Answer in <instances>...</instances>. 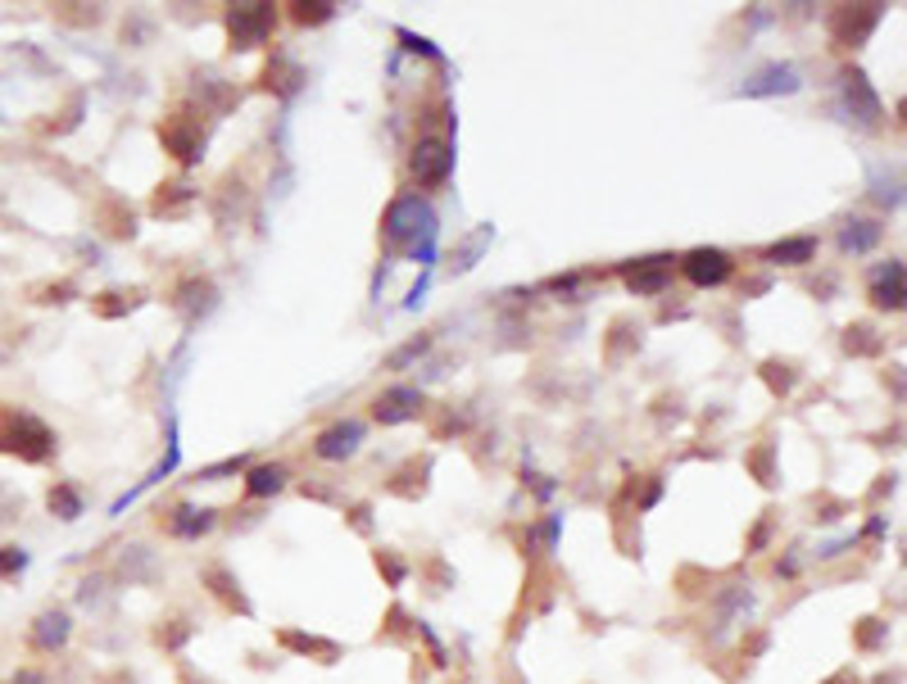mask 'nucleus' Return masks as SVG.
Returning a JSON list of instances; mask_svg holds the SVG:
<instances>
[{"mask_svg": "<svg viewBox=\"0 0 907 684\" xmlns=\"http://www.w3.org/2000/svg\"><path fill=\"white\" fill-rule=\"evenodd\" d=\"M885 640H889V621H880V616H863L853 625V649L857 653H880Z\"/></svg>", "mask_w": 907, "mask_h": 684, "instance_id": "22", "label": "nucleus"}, {"mask_svg": "<svg viewBox=\"0 0 907 684\" xmlns=\"http://www.w3.org/2000/svg\"><path fill=\"white\" fill-rule=\"evenodd\" d=\"M677 268L686 272V281H694V286H703V290H708V286H722V281L735 277V259H731L726 250H718V246H699V250L681 255Z\"/></svg>", "mask_w": 907, "mask_h": 684, "instance_id": "7", "label": "nucleus"}, {"mask_svg": "<svg viewBox=\"0 0 907 684\" xmlns=\"http://www.w3.org/2000/svg\"><path fill=\"white\" fill-rule=\"evenodd\" d=\"M359 445H363V426L359 422H331L327 431H318L313 454L322 463H346V458L359 454Z\"/></svg>", "mask_w": 907, "mask_h": 684, "instance_id": "11", "label": "nucleus"}, {"mask_svg": "<svg viewBox=\"0 0 907 684\" xmlns=\"http://www.w3.org/2000/svg\"><path fill=\"white\" fill-rule=\"evenodd\" d=\"M177 680H182V684H209V680H196V671H190V666H182Z\"/></svg>", "mask_w": 907, "mask_h": 684, "instance_id": "42", "label": "nucleus"}, {"mask_svg": "<svg viewBox=\"0 0 907 684\" xmlns=\"http://www.w3.org/2000/svg\"><path fill=\"white\" fill-rule=\"evenodd\" d=\"M45 508H51L60 521H78L82 517V495L73 490V485H55V490L45 495Z\"/></svg>", "mask_w": 907, "mask_h": 684, "instance_id": "24", "label": "nucleus"}, {"mask_svg": "<svg viewBox=\"0 0 907 684\" xmlns=\"http://www.w3.org/2000/svg\"><path fill=\"white\" fill-rule=\"evenodd\" d=\"M200 580H205V590L227 608V612H241V616H250L255 608H250V599H246V590H241V580H236L223 562H209L205 571H200Z\"/></svg>", "mask_w": 907, "mask_h": 684, "instance_id": "13", "label": "nucleus"}, {"mask_svg": "<svg viewBox=\"0 0 907 684\" xmlns=\"http://www.w3.org/2000/svg\"><path fill=\"white\" fill-rule=\"evenodd\" d=\"M762 376H767V385L776 390V395H790V390H794V367L790 363H762Z\"/></svg>", "mask_w": 907, "mask_h": 684, "instance_id": "29", "label": "nucleus"}, {"mask_svg": "<svg viewBox=\"0 0 907 684\" xmlns=\"http://www.w3.org/2000/svg\"><path fill=\"white\" fill-rule=\"evenodd\" d=\"M772 545V512H762V521H757V530L749 535V553H762Z\"/></svg>", "mask_w": 907, "mask_h": 684, "instance_id": "34", "label": "nucleus"}, {"mask_svg": "<svg viewBox=\"0 0 907 684\" xmlns=\"http://www.w3.org/2000/svg\"><path fill=\"white\" fill-rule=\"evenodd\" d=\"M776 576L794 580V576H798V558H776Z\"/></svg>", "mask_w": 907, "mask_h": 684, "instance_id": "39", "label": "nucleus"}, {"mask_svg": "<svg viewBox=\"0 0 907 684\" xmlns=\"http://www.w3.org/2000/svg\"><path fill=\"white\" fill-rule=\"evenodd\" d=\"M454 173V145L445 136H422L409 155V177L418 186H445Z\"/></svg>", "mask_w": 907, "mask_h": 684, "instance_id": "4", "label": "nucleus"}, {"mask_svg": "<svg viewBox=\"0 0 907 684\" xmlns=\"http://www.w3.org/2000/svg\"><path fill=\"white\" fill-rule=\"evenodd\" d=\"M377 571H381V580H386L391 590H404V580L413 576V567L395 549H377Z\"/></svg>", "mask_w": 907, "mask_h": 684, "instance_id": "25", "label": "nucleus"}, {"mask_svg": "<svg viewBox=\"0 0 907 684\" xmlns=\"http://www.w3.org/2000/svg\"><path fill=\"white\" fill-rule=\"evenodd\" d=\"M381 236L391 240L404 255H422L432 259V240H436V214L418 195H400V200L386 205V218H381Z\"/></svg>", "mask_w": 907, "mask_h": 684, "instance_id": "1", "label": "nucleus"}, {"mask_svg": "<svg viewBox=\"0 0 907 684\" xmlns=\"http://www.w3.org/2000/svg\"><path fill=\"white\" fill-rule=\"evenodd\" d=\"M767 263H785V268H803L817 259V236H790V240H776V246L762 250Z\"/></svg>", "mask_w": 907, "mask_h": 684, "instance_id": "18", "label": "nucleus"}, {"mask_svg": "<svg viewBox=\"0 0 907 684\" xmlns=\"http://www.w3.org/2000/svg\"><path fill=\"white\" fill-rule=\"evenodd\" d=\"M291 19L300 28H318V23H331L337 19V6H327V0H296L291 6Z\"/></svg>", "mask_w": 907, "mask_h": 684, "instance_id": "26", "label": "nucleus"}, {"mask_svg": "<svg viewBox=\"0 0 907 684\" xmlns=\"http://www.w3.org/2000/svg\"><path fill=\"white\" fill-rule=\"evenodd\" d=\"M286 480H291V471H286L281 463H264V467H250L246 471V499H268V495H281Z\"/></svg>", "mask_w": 907, "mask_h": 684, "instance_id": "20", "label": "nucleus"}, {"mask_svg": "<svg viewBox=\"0 0 907 684\" xmlns=\"http://www.w3.org/2000/svg\"><path fill=\"white\" fill-rule=\"evenodd\" d=\"M190 200H196V190L177 182V186H159V200H155V209H159V214H168L173 205H190Z\"/></svg>", "mask_w": 907, "mask_h": 684, "instance_id": "31", "label": "nucleus"}, {"mask_svg": "<svg viewBox=\"0 0 907 684\" xmlns=\"http://www.w3.org/2000/svg\"><path fill=\"white\" fill-rule=\"evenodd\" d=\"M218 526V512L214 508H196V504H177L168 517H164V530L173 540H200Z\"/></svg>", "mask_w": 907, "mask_h": 684, "instance_id": "15", "label": "nucleus"}, {"mask_svg": "<svg viewBox=\"0 0 907 684\" xmlns=\"http://www.w3.org/2000/svg\"><path fill=\"white\" fill-rule=\"evenodd\" d=\"M767 649H772V634H767V630H753L749 640H740V653H744V662H749V657H762Z\"/></svg>", "mask_w": 907, "mask_h": 684, "instance_id": "33", "label": "nucleus"}, {"mask_svg": "<svg viewBox=\"0 0 907 684\" xmlns=\"http://www.w3.org/2000/svg\"><path fill=\"white\" fill-rule=\"evenodd\" d=\"M798 86H803L798 69H790V64H767L757 77H749V82L740 86V95H749V101H762V95H790V91H798Z\"/></svg>", "mask_w": 907, "mask_h": 684, "instance_id": "16", "label": "nucleus"}, {"mask_svg": "<svg viewBox=\"0 0 907 684\" xmlns=\"http://www.w3.org/2000/svg\"><path fill=\"white\" fill-rule=\"evenodd\" d=\"M418 408H422V395L413 385H391V390H381V400L372 404V417L381 426H400V422L418 417Z\"/></svg>", "mask_w": 907, "mask_h": 684, "instance_id": "14", "label": "nucleus"}, {"mask_svg": "<svg viewBox=\"0 0 907 684\" xmlns=\"http://www.w3.org/2000/svg\"><path fill=\"white\" fill-rule=\"evenodd\" d=\"M867 300L880 309V313H903V300H907V272L898 259L880 263L872 272V286H867Z\"/></svg>", "mask_w": 907, "mask_h": 684, "instance_id": "9", "label": "nucleus"}, {"mask_svg": "<svg viewBox=\"0 0 907 684\" xmlns=\"http://www.w3.org/2000/svg\"><path fill=\"white\" fill-rule=\"evenodd\" d=\"M876 684H903V671H880Z\"/></svg>", "mask_w": 907, "mask_h": 684, "instance_id": "41", "label": "nucleus"}, {"mask_svg": "<svg viewBox=\"0 0 907 684\" xmlns=\"http://www.w3.org/2000/svg\"><path fill=\"white\" fill-rule=\"evenodd\" d=\"M400 41H409V51H418V55H432V60H441V51L432 41H422V37H413V32H400Z\"/></svg>", "mask_w": 907, "mask_h": 684, "instance_id": "37", "label": "nucleus"}, {"mask_svg": "<svg viewBox=\"0 0 907 684\" xmlns=\"http://www.w3.org/2000/svg\"><path fill=\"white\" fill-rule=\"evenodd\" d=\"M880 236H885V227L876 218H848L844 231H839V250L844 255H867L872 246H880Z\"/></svg>", "mask_w": 907, "mask_h": 684, "instance_id": "19", "label": "nucleus"}, {"mask_svg": "<svg viewBox=\"0 0 907 684\" xmlns=\"http://www.w3.org/2000/svg\"><path fill=\"white\" fill-rule=\"evenodd\" d=\"M28 571V553L19 545H0V580H19Z\"/></svg>", "mask_w": 907, "mask_h": 684, "instance_id": "28", "label": "nucleus"}, {"mask_svg": "<svg viewBox=\"0 0 907 684\" xmlns=\"http://www.w3.org/2000/svg\"><path fill=\"white\" fill-rule=\"evenodd\" d=\"M844 105H848V114L863 123V127H880V114H885V105H880V95L872 91V82H867V73L863 69H844Z\"/></svg>", "mask_w": 907, "mask_h": 684, "instance_id": "8", "label": "nucleus"}, {"mask_svg": "<svg viewBox=\"0 0 907 684\" xmlns=\"http://www.w3.org/2000/svg\"><path fill=\"white\" fill-rule=\"evenodd\" d=\"M190 640H196V625H190V616H168L155 625V649L164 653H182Z\"/></svg>", "mask_w": 907, "mask_h": 684, "instance_id": "21", "label": "nucleus"}, {"mask_svg": "<svg viewBox=\"0 0 907 684\" xmlns=\"http://www.w3.org/2000/svg\"><path fill=\"white\" fill-rule=\"evenodd\" d=\"M426 350H432V335H418V340H409V345H404V350H395V354L386 359V367H395V372H400L404 363H413V359H422Z\"/></svg>", "mask_w": 907, "mask_h": 684, "instance_id": "30", "label": "nucleus"}, {"mask_svg": "<svg viewBox=\"0 0 907 684\" xmlns=\"http://www.w3.org/2000/svg\"><path fill=\"white\" fill-rule=\"evenodd\" d=\"M277 644H281L286 653L313 657V662H322V666H337V662H341V644H337V640H322V634H305V630H296V625L277 630Z\"/></svg>", "mask_w": 907, "mask_h": 684, "instance_id": "12", "label": "nucleus"}, {"mask_svg": "<svg viewBox=\"0 0 907 684\" xmlns=\"http://www.w3.org/2000/svg\"><path fill=\"white\" fill-rule=\"evenodd\" d=\"M749 467L757 471V480H762V485H776V471H772V454H767V449H757V454L749 458Z\"/></svg>", "mask_w": 907, "mask_h": 684, "instance_id": "35", "label": "nucleus"}, {"mask_svg": "<svg viewBox=\"0 0 907 684\" xmlns=\"http://www.w3.org/2000/svg\"><path fill=\"white\" fill-rule=\"evenodd\" d=\"M159 136H164V145H168V151H173L182 164H196L200 151H205V132H200V127H190L182 114L168 118V123L159 127Z\"/></svg>", "mask_w": 907, "mask_h": 684, "instance_id": "17", "label": "nucleus"}, {"mask_svg": "<svg viewBox=\"0 0 907 684\" xmlns=\"http://www.w3.org/2000/svg\"><path fill=\"white\" fill-rule=\"evenodd\" d=\"M885 19V6H844L831 14V37L835 45H844V51H857Z\"/></svg>", "mask_w": 907, "mask_h": 684, "instance_id": "6", "label": "nucleus"}, {"mask_svg": "<svg viewBox=\"0 0 907 684\" xmlns=\"http://www.w3.org/2000/svg\"><path fill=\"white\" fill-rule=\"evenodd\" d=\"M350 521H354V530H363V535H368V504L350 508Z\"/></svg>", "mask_w": 907, "mask_h": 684, "instance_id": "40", "label": "nucleus"}, {"mask_svg": "<svg viewBox=\"0 0 907 684\" xmlns=\"http://www.w3.org/2000/svg\"><path fill=\"white\" fill-rule=\"evenodd\" d=\"M418 634V616H409L400 603L386 612V630H377V640H386V644H404Z\"/></svg>", "mask_w": 907, "mask_h": 684, "instance_id": "23", "label": "nucleus"}, {"mask_svg": "<svg viewBox=\"0 0 907 684\" xmlns=\"http://www.w3.org/2000/svg\"><path fill=\"white\" fill-rule=\"evenodd\" d=\"M73 640V612L69 608H41L28 625V649L41 653V657H55L64 653Z\"/></svg>", "mask_w": 907, "mask_h": 684, "instance_id": "5", "label": "nucleus"}, {"mask_svg": "<svg viewBox=\"0 0 907 684\" xmlns=\"http://www.w3.org/2000/svg\"><path fill=\"white\" fill-rule=\"evenodd\" d=\"M422 571L432 576V594H445L450 584H454V571H450V567H445L441 558H426V562H422Z\"/></svg>", "mask_w": 907, "mask_h": 684, "instance_id": "32", "label": "nucleus"}, {"mask_svg": "<svg viewBox=\"0 0 907 684\" xmlns=\"http://www.w3.org/2000/svg\"><path fill=\"white\" fill-rule=\"evenodd\" d=\"M277 28V6H231L227 10V41L231 51H255Z\"/></svg>", "mask_w": 907, "mask_h": 684, "instance_id": "3", "label": "nucleus"}, {"mask_svg": "<svg viewBox=\"0 0 907 684\" xmlns=\"http://www.w3.org/2000/svg\"><path fill=\"white\" fill-rule=\"evenodd\" d=\"M844 350H848V354H880L885 345L876 340V331H872V327L857 322V327H848V331H844Z\"/></svg>", "mask_w": 907, "mask_h": 684, "instance_id": "27", "label": "nucleus"}, {"mask_svg": "<svg viewBox=\"0 0 907 684\" xmlns=\"http://www.w3.org/2000/svg\"><path fill=\"white\" fill-rule=\"evenodd\" d=\"M6 684H51V680H45V671H41V666H19V671H14Z\"/></svg>", "mask_w": 907, "mask_h": 684, "instance_id": "36", "label": "nucleus"}, {"mask_svg": "<svg viewBox=\"0 0 907 684\" xmlns=\"http://www.w3.org/2000/svg\"><path fill=\"white\" fill-rule=\"evenodd\" d=\"M0 449L19 454L23 463H45L55 454V435L23 408H0Z\"/></svg>", "mask_w": 907, "mask_h": 684, "instance_id": "2", "label": "nucleus"}, {"mask_svg": "<svg viewBox=\"0 0 907 684\" xmlns=\"http://www.w3.org/2000/svg\"><path fill=\"white\" fill-rule=\"evenodd\" d=\"M672 272H677V259L672 255H653V259H636L627 268V290L631 296H662L672 286Z\"/></svg>", "mask_w": 907, "mask_h": 684, "instance_id": "10", "label": "nucleus"}, {"mask_svg": "<svg viewBox=\"0 0 907 684\" xmlns=\"http://www.w3.org/2000/svg\"><path fill=\"white\" fill-rule=\"evenodd\" d=\"M822 684H863V675H857L853 666H839V671H835V675H826Z\"/></svg>", "mask_w": 907, "mask_h": 684, "instance_id": "38", "label": "nucleus"}]
</instances>
